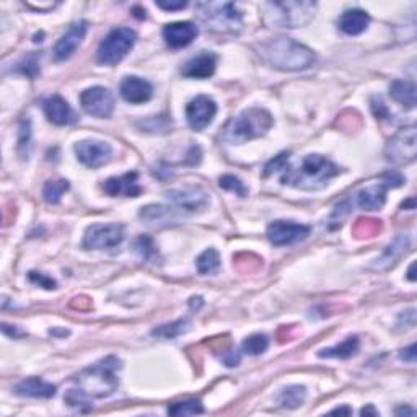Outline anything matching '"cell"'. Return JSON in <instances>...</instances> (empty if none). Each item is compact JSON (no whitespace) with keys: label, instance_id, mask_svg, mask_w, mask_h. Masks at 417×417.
<instances>
[{"label":"cell","instance_id":"8","mask_svg":"<svg viewBox=\"0 0 417 417\" xmlns=\"http://www.w3.org/2000/svg\"><path fill=\"white\" fill-rule=\"evenodd\" d=\"M417 153V130L414 126L399 129L394 134L385 149V157L388 162L394 165H408L416 160Z\"/></svg>","mask_w":417,"mask_h":417},{"label":"cell","instance_id":"29","mask_svg":"<svg viewBox=\"0 0 417 417\" xmlns=\"http://www.w3.org/2000/svg\"><path fill=\"white\" fill-rule=\"evenodd\" d=\"M305 398H306V389L304 387L294 385V387L285 388L284 391L279 394L277 403H279V406H281V408L295 409V408H299V406L304 404Z\"/></svg>","mask_w":417,"mask_h":417},{"label":"cell","instance_id":"19","mask_svg":"<svg viewBox=\"0 0 417 417\" xmlns=\"http://www.w3.org/2000/svg\"><path fill=\"white\" fill-rule=\"evenodd\" d=\"M103 191L108 196H126V197H137L142 193L139 186V174L135 172L126 173L123 177H113L104 181Z\"/></svg>","mask_w":417,"mask_h":417},{"label":"cell","instance_id":"35","mask_svg":"<svg viewBox=\"0 0 417 417\" xmlns=\"http://www.w3.org/2000/svg\"><path fill=\"white\" fill-rule=\"evenodd\" d=\"M65 403H67L70 408L79 409V411H87V409L91 408L90 398L87 396L84 391H80L79 388L69 389V393L65 394Z\"/></svg>","mask_w":417,"mask_h":417},{"label":"cell","instance_id":"22","mask_svg":"<svg viewBox=\"0 0 417 417\" xmlns=\"http://www.w3.org/2000/svg\"><path fill=\"white\" fill-rule=\"evenodd\" d=\"M216 65L217 57L213 56L212 52H201L197 54V56L191 57L188 62L183 65L181 74L188 77V79H208V77L216 72Z\"/></svg>","mask_w":417,"mask_h":417},{"label":"cell","instance_id":"39","mask_svg":"<svg viewBox=\"0 0 417 417\" xmlns=\"http://www.w3.org/2000/svg\"><path fill=\"white\" fill-rule=\"evenodd\" d=\"M357 222V227L364 228V232H360L357 237H373L380 230V221H364V218H360Z\"/></svg>","mask_w":417,"mask_h":417},{"label":"cell","instance_id":"27","mask_svg":"<svg viewBox=\"0 0 417 417\" xmlns=\"http://www.w3.org/2000/svg\"><path fill=\"white\" fill-rule=\"evenodd\" d=\"M359 339L352 336L348 338L344 343L339 345H334V348H328L320 350V357H328V359H349L359 352Z\"/></svg>","mask_w":417,"mask_h":417},{"label":"cell","instance_id":"12","mask_svg":"<svg viewBox=\"0 0 417 417\" xmlns=\"http://www.w3.org/2000/svg\"><path fill=\"white\" fill-rule=\"evenodd\" d=\"M167 197L172 202H174L179 208H184L188 212L204 211L211 202V196L207 191L201 186L186 184L181 188H174L167 191Z\"/></svg>","mask_w":417,"mask_h":417},{"label":"cell","instance_id":"34","mask_svg":"<svg viewBox=\"0 0 417 417\" xmlns=\"http://www.w3.org/2000/svg\"><path fill=\"white\" fill-rule=\"evenodd\" d=\"M269 348V339L265 334H253V336L246 338L243 343V350L250 355H260L266 352Z\"/></svg>","mask_w":417,"mask_h":417},{"label":"cell","instance_id":"24","mask_svg":"<svg viewBox=\"0 0 417 417\" xmlns=\"http://www.w3.org/2000/svg\"><path fill=\"white\" fill-rule=\"evenodd\" d=\"M15 393L20 396H28V398H52L56 394V387L51 385L41 378L31 377L26 380L20 382L15 387Z\"/></svg>","mask_w":417,"mask_h":417},{"label":"cell","instance_id":"10","mask_svg":"<svg viewBox=\"0 0 417 417\" xmlns=\"http://www.w3.org/2000/svg\"><path fill=\"white\" fill-rule=\"evenodd\" d=\"M124 240V227L119 223H95L87 228L84 238L85 250L116 248Z\"/></svg>","mask_w":417,"mask_h":417},{"label":"cell","instance_id":"14","mask_svg":"<svg viewBox=\"0 0 417 417\" xmlns=\"http://www.w3.org/2000/svg\"><path fill=\"white\" fill-rule=\"evenodd\" d=\"M217 114V104L206 95L196 96L186 106V119L191 129L202 130L212 123Z\"/></svg>","mask_w":417,"mask_h":417},{"label":"cell","instance_id":"15","mask_svg":"<svg viewBox=\"0 0 417 417\" xmlns=\"http://www.w3.org/2000/svg\"><path fill=\"white\" fill-rule=\"evenodd\" d=\"M310 235V227L294 222L277 221L267 227V238L274 246H287L305 240Z\"/></svg>","mask_w":417,"mask_h":417},{"label":"cell","instance_id":"25","mask_svg":"<svg viewBox=\"0 0 417 417\" xmlns=\"http://www.w3.org/2000/svg\"><path fill=\"white\" fill-rule=\"evenodd\" d=\"M409 235H404L401 233L399 237L394 238V241L391 245L388 246V248L383 251V255L378 257V260L373 262V267L375 269H388L389 266H393L394 262H396L399 257H401L406 250L409 248Z\"/></svg>","mask_w":417,"mask_h":417},{"label":"cell","instance_id":"31","mask_svg":"<svg viewBox=\"0 0 417 417\" xmlns=\"http://www.w3.org/2000/svg\"><path fill=\"white\" fill-rule=\"evenodd\" d=\"M189 329V320H178V321H173L169 323V325H163V326H158L152 331L153 336L157 338H162V339H174L181 336V334L186 333Z\"/></svg>","mask_w":417,"mask_h":417},{"label":"cell","instance_id":"42","mask_svg":"<svg viewBox=\"0 0 417 417\" xmlns=\"http://www.w3.org/2000/svg\"><path fill=\"white\" fill-rule=\"evenodd\" d=\"M221 359L227 367H237L241 360V355L238 350L235 349V350H228V352H225Z\"/></svg>","mask_w":417,"mask_h":417},{"label":"cell","instance_id":"13","mask_svg":"<svg viewBox=\"0 0 417 417\" xmlns=\"http://www.w3.org/2000/svg\"><path fill=\"white\" fill-rule=\"evenodd\" d=\"M77 158L89 168H100L111 160V145L103 140H82L75 144Z\"/></svg>","mask_w":417,"mask_h":417},{"label":"cell","instance_id":"49","mask_svg":"<svg viewBox=\"0 0 417 417\" xmlns=\"http://www.w3.org/2000/svg\"><path fill=\"white\" fill-rule=\"evenodd\" d=\"M414 267H416V265H414V262H413V265H411V266H409V269H408V279H409V281H413V282L416 281V276H414Z\"/></svg>","mask_w":417,"mask_h":417},{"label":"cell","instance_id":"9","mask_svg":"<svg viewBox=\"0 0 417 417\" xmlns=\"http://www.w3.org/2000/svg\"><path fill=\"white\" fill-rule=\"evenodd\" d=\"M404 183L403 177L396 172L385 173L382 177V183L372 184L369 188L360 189L357 193V204L364 211H380L387 202V191L389 188H398Z\"/></svg>","mask_w":417,"mask_h":417},{"label":"cell","instance_id":"4","mask_svg":"<svg viewBox=\"0 0 417 417\" xmlns=\"http://www.w3.org/2000/svg\"><path fill=\"white\" fill-rule=\"evenodd\" d=\"M274 119L271 113L262 108H250L233 118L225 128V140L232 144H245V142L257 139L267 134L272 128Z\"/></svg>","mask_w":417,"mask_h":417},{"label":"cell","instance_id":"28","mask_svg":"<svg viewBox=\"0 0 417 417\" xmlns=\"http://www.w3.org/2000/svg\"><path fill=\"white\" fill-rule=\"evenodd\" d=\"M134 251L135 255L145 262H153V265H155L157 261H160V255H158L155 243H153V240L150 237H147V235H140V237L135 238Z\"/></svg>","mask_w":417,"mask_h":417},{"label":"cell","instance_id":"46","mask_svg":"<svg viewBox=\"0 0 417 417\" xmlns=\"http://www.w3.org/2000/svg\"><path fill=\"white\" fill-rule=\"evenodd\" d=\"M396 414H398V416H401V414L414 416V414H416V411H414V409H411V408H399V409H396Z\"/></svg>","mask_w":417,"mask_h":417},{"label":"cell","instance_id":"1","mask_svg":"<svg viewBox=\"0 0 417 417\" xmlns=\"http://www.w3.org/2000/svg\"><path fill=\"white\" fill-rule=\"evenodd\" d=\"M338 165L323 155H306L297 165H285L281 183L304 191H318L326 188L334 177H338Z\"/></svg>","mask_w":417,"mask_h":417},{"label":"cell","instance_id":"44","mask_svg":"<svg viewBox=\"0 0 417 417\" xmlns=\"http://www.w3.org/2000/svg\"><path fill=\"white\" fill-rule=\"evenodd\" d=\"M399 357L404 362H409V364H414L416 362V344H411L408 349H403Z\"/></svg>","mask_w":417,"mask_h":417},{"label":"cell","instance_id":"7","mask_svg":"<svg viewBox=\"0 0 417 417\" xmlns=\"http://www.w3.org/2000/svg\"><path fill=\"white\" fill-rule=\"evenodd\" d=\"M137 35L134 30L119 26L104 36L96 51V60L101 65H116L134 48Z\"/></svg>","mask_w":417,"mask_h":417},{"label":"cell","instance_id":"38","mask_svg":"<svg viewBox=\"0 0 417 417\" xmlns=\"http://www.w3.org/2000/svg\"><path fill=\"white\" fill-rule=\"evenodd\" d=\"M28 279L33 284L40 285V287H43V289H48V290L56 289V281H54V279H51V277H48L46 274L33 271L28 274Z\"/></svg>","mask_w":417,"mask_h":417},{"label":"cell","instance_id":"48","mask_svg":"<svg viewBox=\"0 0 417 417\" xmlns=\"http://www.w3.org/2000/svg\"><path fill=\"white\" fill-rule=\"evenodd\" d=\"M352 411H350L349 408H338V409H333L331 414H350Z\"/></svg>","mask_w":417,"mask_h":417},{"label":"cell","instance_id":"47","mask_svg":"<svg viewBox=\"0 0 417 417\" xmlns=\"http://www.w3.org/2000/svg\"><path fill=\"white\" fill-rule=\"evenodd\" d=\"M202 305V299L201 297H193L191 299V308H199V306Z\"/></svg>","mask_w":417,"mask_h":417},{"label":"cell","instance_id":"23","mask_svg":"<svg viewBox=\"0 0 417 417\" xmlns=\"http://www.w3.org/2000/svg\"><path fill=\"white\" fill-rule=\"evenodd\" d=\"M370 23V16L367 12L360 9L345 10V12L339 16V28L343 33L349 36L360 35L367 30V26Z\"/></svg>","mask_w":417,"mask_h":417},{"label":"cell","instance_id":"21","mask_svg":"<svg viewBox=\"0 0 417 417\" xmlns=\"http://www.w3.org/2000/svg\"><path fill=\"white\" fill-rule=\"evenodd\" d=\"M119 90L121 96L133 104L147 103L153 95L152 85L147 80L140 79V77H126Z\"/></svg>","mask_w":417,"mask_h":417},{"label":"cell","instance_id":"36","mask_svg":"<svg viewBox=\"0 0 417 417\" xmlns=\"http://www.w3.org/2000/svg\"><path fill=\"white\" fill-rule=\"evenodd\" d=\"M218 186L225 191H232V193H235L240 197H245L246 194H248L246 186L241 183L240 178L233 177V174H223V177L218 179Z\"/></svg>","mask_w":417,"mask_h":417},{"label":"cell","instance_id":"5","mask_svg":"<svg viewBox=\"0 0 417 417\" xmlns=\"http://www.w3.org/2000/svg\"><path fill=\"white\" fill-rule=\"evenodd\" d=\"M197 13L207 30L221 35H237L243 28V15L232 2H201Z\"/></svg>","mask_w":417,"mask_h":417},{"label":"cell","instance_id":"11","mask_svg":"<svg viewBox=\"0 0 417 417\" xmlns=\"http://www.w3.org/2000/svg\"><path fill=\"white\" fill-rule=\"evenodd\" d=\"M80 103L84 111L93 118H109L114 111V96L104 87H91L82 91Z\"/></svg>","mask_w":417,"mask_h":417},{"label":"cell","instance_id":"20","mask_svg":"<svg viewBox=\"0 0 417 417\" xmlns=\"http://www.w3.org/2000/svg\"><path fill=\"white\" fill-rule=\"evenodd\" d=\"M43 109H45L46 118L56 126H69L74 124L77 121V114L74 109L59 95L49 96L48 100L43 103Z\"/></svg>","mask_w":417,"mask_h":417},{"label":"cell","instance_id":"45","mask_svg":"<svg viewBox=\"0 0 417 417\" xmlns=\"http://www.w3.org/2000/svg\"><path fill=\"white\" fill-rule=\"evenodd\" d=\"M188 2H178V4H173V2H157V7H160L163 10H181L184 9Z\"/></svg>","mask_w":417,"mask_h":417},{"label":"cell","instance_id":"50","mask_svg":"<svg viewBox=\"0 0 417 417\" xmlns=\"http://www.w3.org/2000/svg\"><path fill=\"white\" fill-rule=\"evenodd\" d=\"M360 414H362V416H365V414H373V416H377L378 413H377L375 409L372 408V406H369V408H364V409H362V411H360Z\"/></svg>","mask_w":417,"mask_h":417},{"label":"cell","instance_id":"33","mask_svg":"<svg viewBox=\"0 0 417 417\" xmlns=\"http://www.w3.org/2000/svg\"><path fill=\"white\" fill-rule=\"evenodd\" d=\"M204 408L199 399H188V401H181V403H173L172 406H168V414L169 416H196L201 414Z\"/></svg>","mask_w":417,"mask_h":417},{"label":"cell","instance_id":"6","mask_svg":"<svg viewBox=\"0 0 417 417\" xmlns=\"http://www.w3.org/2000/svg\"><path fill=\"white\" fill-rule=\"evenodd\" d=\"M265 16L269 25L281 26V28H299L315 18V2H267L262 5Z\"/></svg>","mask_w":417,"mask_h":417},{"label":"cell","instance_id":"3","mask_svg":"<svg viewBox=\"0 0 417 417\" xmlns=\"http://www.w3.org/2000/svg\"><path fill=\"white\" fill-rule=\"evenodd\" d=\"M121 362L116 357H108L89 369L82 370L74 378V383L80 391L89 398H108L118 389V375Z\"/></svg>","mask_w":417,"mask_h":417},{"label":"cell","instance_id":"43","mask_svg":"<svg viewBox=\"0 0 417 417\" xmlns=\"http://www.w3.org/2000/svg\"><path fill=\"white\" fill-rule=\"evenodd\" d=\"M372 109L378 119H385L388 116V109H387L385 104H383L380 98H378V100L375 98V100L372 101Z\"/></svg>","mask_w":417,"mask_h":417},{"label":"cell","instance_id":"16","mask_svg":"<svg viewBox=\"0 0 417 417\" xmlns=\"http://www.w3.org/2000/svg\"><path fill=\"white\" fill-rule=\"evenodd\" d=\"M87 31H89V23L87 21H75L74 25H70L69 30L60 36V40L54 46V59L65 60L72 56L77 48L84 41Z\"/></svg>","mask_w":417,"mask_h":417},{"label":"cell","instance_id":"32","mask_svg":"<svg viewBox=\"0 0 417 417\" xmlns=\"http://www.w3.org/2000/svg\"><path fill=\"white\" fill-rule=\"evenodd\" d=\"M69 189V181L65 179H56V181H48L45 184V189H43V196H45V201L49 204H57V202L62 199L65 191Z\"/></svg>","mask_w":417,"mask_h":417},{"label":"cell","instance_id":"2","mask_svg":"<svg viewBox=\"0 0 417 417\" xmlns=\"http://www.w3.org/2000/svg\"><path fill=\"white\" fill-rule=\"evenodd\" d=\"M261 59L274 69L285 72L305 70L316 60L315 52L290 38H274L257 46Z\"/></svg>","mask_w":417,"mask_h":417},{"label":"cell","instance_id":"26","mask_svg":"<svg viewBox=\"0 0 417 417\" xmlns=\"http://www.w3.org/2000/svg\"><path fill=\"white\" fill-rule=\"evenodd\" d=\"M389 96L401 106L413 109L416 106V85L411 80H393L389 84Z\"/></svg>","mask_w":417,"mask_h":417},{"label":"cell","instance_id":"40","mask_svg":"<svg viewBox=\"0 0 417 417\" xmlns=\"http://www.w3.org/2000/svg\"><path fill=\"white\" fill-rule=\"evenodd\" d=\"M20 70H21V74H25L28 77H35L38 72H40V67H38V60H36V54H31L30 57H26L20 65Z\"/></svg>","mask_w":417,"mask_h":417},{"label":"cell","instance_id":"41","mask_svg":"<svg viewBox=\"0 0 417 417\" xmlns=\"http://www.w3.org/2000/svg\"><path fill=\"white\" fill-rule=\"evenodd\" d=\"M30 137H31V130H30V121L26 119L21 123L20 128V140H18V147L20 150L25 149V147L30 145Z\"/></svg>","mask_w":417,"mask_h":417},{"label":"cell","instance_id":"17","mask_svg":"<svg viewBox=\"0 0 417 417\" xmlns=\"http://www.w3.org/2000/svg\"><path fill=\"white\" fill-rule=\"evenodd\" d=\"M183 212L167 206H147L142 207L140 218L150 227H168L183 221Z\"/></svg>","mask_w":417,"mask_h":417},{"label":"cell","instance_id":"18","mask_svg":"<svg viewBox=\"0 0 417 417\" xmlns=\"http://www.w3.org/2000/svg\"><path fill=\"white\" fill-rule=\"evenodd\" d=\"M197 28L191 21H177L169 23L163 28V38L167 45L173 49L186 48L196 40Z\"/></svg>","mask_w":417,"mask_h":417},{"label":"cell","instance_id":"30","mask_svg":"<svg viewBox=\"0 0 417 417\" xmlns=\"http://www.w3.org/2000/svg\"><path fill=\"white\" fill-rule=\"evenodd\" d=\"M196 265L197 271L204 274V276H207V274H217L218 269H221V256H218L217 250L208 248L197 257Z\"/></svg>","mask_w":417,"mask_h":417},{"label":"cell","instance_id":"37","mask_svg":"<svg viewBox=\"0 0 417 417\" xmlns=\"http://www.w3.org/2000/svg\"><path fill=\"white\" fill-rule=\"evenodd\" d=\"M287 162H289V153L287 152H284V153H281V155L274 157V160H271L266 165L265 177H269V174H272L276 172H282L285 165H287Z\"/></svg>","mask_w":417,"mask_h":417}]
</instances>
